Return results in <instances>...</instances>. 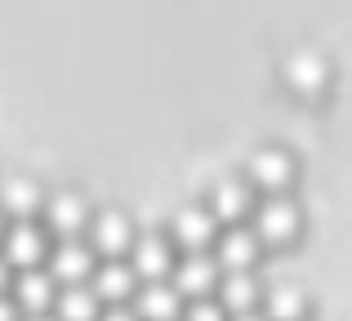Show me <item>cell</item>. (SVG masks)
Wrapping results in <instances>:
<instances>
[{
  "label": "cell",
  "mask_w": 352,
  "mask_h": 321,
  "mask_svg": "<svg viewBox=\"0 0 352 321\" xmlns=\"http://www.w3.org/2000/svg\"><path fill=\"white\" fill-rule=\"evenodd\" d=\"M23 321H58V317H50V313H36V317H23Z\"/></svg>",
  "instance_id": "obj_26"
},
{
  "label": "cell",
  "mask_w": 352,
  "mask_h": 321,
  "mask_svg": "<svg viewBox=\"0 0 352 321\" xmlns=\"http://www.w3.org/2000/svg\"><path fill=\"white\" fill-rule=\"evenodd\" d=\"M98 321H138V313H134V308H125V304H112Z\"/></svg>",
  "instance_id": "obj_22"
},
{
  "label": "cell",
  "mask_w": 352,
  "mask_h": 321,
  "mask_svg": "<svg viewBox=\"0 0 352 321\" xmlns=\"http://www.w3.org/2000/svg\"><path fill=\"white\" fill-rule=\"evenodd\" d=\"M89 286H94V295L103 299V304H129L143 281H138V272L129 268L125 259H107V263H98V272H94Z\"/></svg>",
  "instance_id": "obj_14"
},
{
  "label": "cell",
  "mask_w": 352,
  "mask_h": 321,
  "mask_svg": "<svg viewBox=\"0 0 352 321\" xmlns=\"http://www.w3.org/2000/svg\"><path fill=\"white\" fill-rule=\"evenodd\" d=\"M258 254H263V241H258V232L245 228V223L228 228V232L214 241V259H219L223 272H254Z\"/></svg>",
  "instance_id": "obj_9"
},
{
  "label": "cell",
  "mask_w": 352,
  "mask_h": 321,
  "mask_svg": "<svg viewBox=\"0 0 352 321\" xmlns=\"http://www.w3.org/2000/svg\"><path fill=\"white\" fill-rule=\"evenodd\" d=\"M94 272H98V263H94L89 241L80 245L76 236H72V241H58L50 250V277L58 281V286H89V281H94Z\"/></svg>",
  "instance_id": "obj_6"
},
{
  "label": "cell",
  "mask_w": 352,
  "mask_h": 321,
  "mask_svg": "<svg viewBox=\"0 0 352 321\" xmlns=\"http://www.w3.org/2000/svg\"><path fill=\"white\" fill-rule=\"evenodd\" d=\"M219 304L228 308V313H254L258 304H263V286H258L254 272H223V281H219Z\"/></svg>",
  "instance_id": "obj_17"
},
{
  "label": "cell",
  "mask_w": 352,
  "mask_h": 321,
  "mask_svg": "<svg viewBox=\"0 0 352 321\" xmlns=\"http://www.w3.org/2000/svg\"><path fill=\"white\" fill-rule=\"evenodd\" d=\"M232 313H228L219 299H192L188 313H183V321H228Z\"/></svg>",
  "instance_id": "obj_20"
},
{
  "label": "cell",
  "mask_w": 352,
  "mask_h": 321,
  "mask_svg": "<svg viewBox=\"0 0 352 321\" xmlns=\"http://www.w3.org/2000/svg\"><path fill=\"white\" fill-rule=\"evenodd\" d=\"M174 241L170 236H143V241H134V250H129V268L138 272V281H170L174 272Z\"/></svg>",
  "instance_id": "obj_13"
},
{
  "label": "cell",
  "mask_w": 352,
  "mask_h": 321,
  "mask_svg": "<svg viewBox=\"0 0 352 321\" xmlns=\"http://www.w3.org/2000/svg\"><path fill=\"white\" fill-rule=\"evenodd\" d=\"M89 250L103 254V259H120V254L134 250V228L120 210H103V214L89 219Z\"/></svg>",
  "instance_id": "obj_10"
},
{
  "label": "cell",
  "mask_w": 352,
  "mask_h": 321,
  "mask_svg": "<svg viewBox=\"0 0 352 321\" xmlns=\"http://www.w3.org/2000/svg\"><path fill=\"white\" fill-rule=\"evenodd\" d=\"M326 80H330V63L321 58V54H312V49L294 54V58L285 63V85L299 89L303 98H317L321 89H326Z\"/></svg>",
  "instance_id": "obj_15"
},
{
  "label": "cell",
  "mask_w": 352,
  "mask_h": 321,
  "mask_svg": "<svg viewBox=\"0 0 352 321\" xmlns=\"http://www.w3.org/2000/svg\"><path fill=\"white\" fill-rule=\"evenodd\" d=\"M54 317L58 321H98L103 317V299L94 295V286H63L54 299Z\"/></svg>",
  "instance_id": "obj_18"
},
{
  "label": "cell",
  "mask_w": 352,
  "mask_h": 321,
  "mask_svg": "<svg viewBox=\"0 0 352 321\" xmlns=\"http://www.w3.org/2000/svg\"><path fill=\"white\" fill-rule=\"evenodd\" d=\"M45 192L36 188L32 179H0V210H5L14 223H23V219H36L45 210Z\"/></svg>",
  "instance_id": "obj_16"
},
{
  "label": "cell",
  "mask_w": 352,
  "mask_h": 321,
  "mask_svg": "<svg viewBox=\"0 0 352 321\" xmlns=\"http://www.w3.org/2000/svg\"><path fill=\"white\" fill-rule=\"evenodd\" d=\"M0 321H23V308L14 304V295H0Z\"/></svg>",
  "instance_id": "obj_21"
},
{
  "label": "cell",
  "mask_w": 352,
  "mask_h": 321,
  "mask_svg": "<svg viewBox=\"0 0 352 321\" xmlns=\"http://www.w3.org/2000/svg\"><path fill=\"white\" fill-rule=\"evenodd\" d=\"M58 281L50 277V268H27L14 277V304L23 308V317H36V313H54V299H58Z\"/></svg>",
  "instance_id": "obj_11"
},
{
  "label": "cell",
  "mask_w": 352,
  "mask_h": 321,
  "mask_svg": "<svg viewBox=\"0 0 352 321\" xmlns=\"http://www.w3.org/2000/svg\"><path fill=\"white\" fill-rule=\"evenodd\" d=\"M250 219H254V232L263 245H290L303 232V210L299 201H290V192L285 197H263Z\"/></svg>",
  "instance_id": "obj_1"
},
{
  "label": "cell",
  "mask_w": 352,
  "mask_h": 321,
  "mask_svg": "<svg viewBox=\"0 0 352 321\" xmlns=\"http://www.w3.org/2000/svg\"><path fill=\"white\" fill-rule=\"evenodd\" d=\"M263 317L267 321H303L308 317V299L294 286H272V290H263Z\"/></svg>",
  "instance_id": "obj_19"
},
{
  "label": "cell",
  "mask_w": 352,
  "mask_h": 321,
  "mask_svg": "<svg viewBox=\"0 0 352 321\" xmlns=\"http://www.w3.org/2000/svg\"><path fill=\"white\" fill-rule=\"evenodd\" d=\"M170 281H174V290H179L183 299H214L219 295V281H223V268H219V259L210 250L183 254V259L174 263Z\"/></svg>",
  "instance_id": "obj_4"
},
{
  "label": "cell",
  "mask_w": 352,
  "mask_h": 321,
  "mask_svg": "<svg viewBox=\"0 0 352 321\" xmlns=\"http://www.w3.org/2000/svg\"><path fill=\"white\" fill-rule=\"evenodd\" d=\"M89 206H85V197H76V192H54L50 201H45V210H41V223L50 228L54 236H63V241H72V236H80L89 228Z\"/></svg>",
  "instance_id": "obj_8"
},
{
  "label": "cell",
  "mask_w": 352,
  "mask_h": 321,
  "mask_svg": "<svg viewBox=\"0 0 352 321\" xmlns=\"http://www.w3.org/2000/svg\"><path fill=\"white\" fill-rule=\"evenodd\" d=\"M5 232H9V214L0 210V241H5Z\"/></svg>",
  "instance_id": "obj_25"
},
{
  "label": "cell",
  "mask_w": 352,
  "mask_h": 321,
  "mask_svg": "<svg viewBox=\"0 0 352 321\" xmlns=\"http://www.w3.org/2000/svg\"><path fill=\"white\" fill-rule=\"evenodd\" d=\"M170 241L183 254H201L219 241V219L210 214V206H183L170 223Z\"/></svg>",
  "instance_id": "obj_5"
},
{
  "label": "cell",
  "mask_w": 352,
  "mask_h": 321,
  "mask_svg": "<svg viewBox=\"0 0 352 321\" xmlns=\"http://www.w3.org/2000/svg\"><path fill=\"white\" fill-rule=\"evenodd\" d=\"M14 277H18V272L9 268V259L0 254V295H9V290H14Z\"/></svg>",
  "instance_id": "obj_23"
},
{
  "label": "cell",
  "mask_w": 352,
  "mask_h": 321,
  "mask_svg": "<svg viewBox=\"0 0 352 321\" xmlns=\"http://www.w3.org/2000/svg\"><path fill=\"white\" fill-rule=\"evenodd\" d=\"M228 321H267L263 313H236V317H228Z\"/></svg>",
  "instance_id": "obj_24"
},
{
  "label": "cell",
  "mask_w": 352,
  "mask_h": 321,
  "mask_svg": "<svg viewBox=\"0 0 352 321\" xmlns=\"http://www.w3.org/2000/svg\"><path fill=\"white\" fill-rule=\"evenodd\" d=\"M129 308L138 321H179L183 317V295L174 290V281H143L138 295L129 299Z\"/></svg>",
  "instance_id": "obj_12"
},
{
  "label": "cell",
  "mask_w": 352,
  "mask_h": 321,
  "mask_svg": "<svg viewBox=\"0 0 352 321\" xmlns=\"http://www.w3.org/2000/svg\"><path fill=\"white\" fill-rule=\"evenodd\" d=\"M50 228L36 223V219H23V223H9L5 241H0V254L9 259L14 272H27V268H41L50 259Z\"/></svg>",
  "instance_id": "obj_3"
},
{
  "label": "cell",
  "mask_w": 352,
  "mask_h": 321,
  "mask_svg": "<svg viewBox=\"0 0 352 321\" xmlns=\"http://www.w3.org/2000/svg\"><path fill=\"white\" fill-rule=\"evenodd\" d=\"M294 174H299V165H294V157L285 148H254L245 161L250 188H258L263 197H285L294 188Z\"/></svg>",
  "instance_id": "obj_2"
},
{
  "label": "cell",
  "mask_w": 352,
  "mask_h": 321,
  "mask_svg": "<svg viewBox=\"0 0 352 321\" xmlns=\"http://www.w3.org/2000/svg\"><path fill=\"white\" fill-rule=\"evenodd\" d=\"M206 206H210V214H214L219 223L236 228V223H245V219L254 214V188H250V179H219L214 188H210Z\"/></svg>",
  "instance_id": "obj_7"
}]
</instances>
